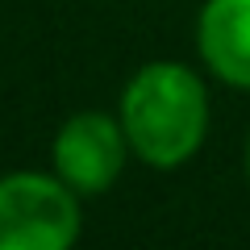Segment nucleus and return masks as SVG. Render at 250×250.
Returning <instances> with one entry per match:
<instances>
[{"mask_svg":"<svg viewBox=\"0 0 250 250\" xmlns=\"http://www.w3.org/2000/svg\"><path fill=\"white\" fill-rule=\"evenodd\" d=\"M117 121L138 163L154 171H175L196 159L208 138V83L188 62L154 59L138 67L121 88Z\"/></svg>","mask_w":250,"mask_h":250,"instance_id":"nucleus-1","label":"nucleus"},{"mask_svg":"<svg viewBox=\"0 0 250 250\" xmlns=\"http://www.w3.org/2000/svg\"><path fill=\"white\" fill-rule=\"evenodd\" d=\"M80 200L54 171L0 175V250H67L83 229Z\"/></svg>","mask_w":250,"mask_h":250,"instance_id":"nucleus-2","label":"nucleus"},{"mask_svg":"<svg viewBox=\"0 0 250 250\" xmlns=\"http://www.w3.org/2000/svg\"><path fill=\"white\" fill-rule=\"evenodd\" d=\"M242 167H246V184H250V134H246V150H242Z\"/></svg>","mask_w":250,"mask_h":250,"instance_id":"nucleus-5","label":"nucleus"},{"mask_svg":"<svg viewBox=\"0 0 250 250\" xmlns=\"http://www.w3.org/2000/svg\"><path fill=\"white\" fill-rule=\"evenodd\" d=\"M196 54L233 92H250V0H205L196 13Z\"/></svg>","mask_w":250,"mask_h":250,"instance_id":"nucleus-4","label":"nucleus"},{"mask_svg":"<svg viewBox=\"0 0 250 250\" xmlns=\"http://www.w3.org/2000/svg\"><path fill=\"white\" fill-rule=\"evenodd\" d=\"M134 159L117 113L80 108L59 125L50 142V171L80 196H104Z\"/></svg>","mask_w":250,"mask_h":250,"instance_id":"nucleus-3","label":"nucleus"}]
</instances>
